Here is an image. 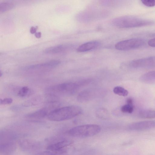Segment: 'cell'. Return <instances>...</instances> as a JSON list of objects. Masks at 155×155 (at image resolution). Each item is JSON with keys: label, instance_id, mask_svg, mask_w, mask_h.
Segmentation results:
<instances>
[{"label": "cell", "instance_id": "cell-3", "mask_svg": "<svg viewBox=\"0 0 155 155\" xmlns=\"http://www.w3.org/2000/svg\"><path fill=\"white\" fill-rule=\"evenodd\" d=\"M101 127L95 124H87L74 127L68 132V134L78 138H86L95 135L100 132Z\"/></svg>", "mask_w": 155, "mask_h": 155}, {"label": "cell", "instance_id": "cell-12", "mask_svg": "<svg viewBox=\"0 0 155 155\" xmlns=\"http://www.w3.org/2000/svg\"><path fill=\"white\" fill-rule=\"evenodd\" d=\"M73 143L71 140H64L56 141L50 143L47 147V150L59 151L63 150L64 148L68 146Z\"/></svg>", "mask_w": 155, "mask_h": 155}, {"label": "cell", "instance_id": "cell-19", "mask_svg": "<svg viewBox=\"0 0 155 155\" xmlns=\"http://www.w3.org/2000/svg\"><path fill=\"white\" fill-rule=\"evenodd\" d=\"M113 91L115 94L124 97L127 96L129 94V92L127 90L119 86L114 87Z\"/></svg>", "mask_w": 155, "mask_h": 155}, {"label": "cell", "instance_id": "cell-31", "mask_svg": "<svg viewBox=\"0 0 155 155\" xmlns=\"http://www.w3.org/2000/svg\"></svg>", "mask_w": 155, "mask_h": 155}, {"label": "cell", "instance_id": "cell-9", "mask_svg": "<svg viewBox=\"0 0 155 155\" xmlns=\"http://www.w3.org/2000/svg\"><path fill=\"white\" fill-rule=\"evenodd\" d=\"M60 63L58 60H53L43 63L32 65L25 68L27 70L49 69L58 66Z\"/></svg>", "mask_w": 155, "mask_h": 155}, {"label": "cell", "instance_id": "cell-6", "mask_svg": "<svg viewBox=\"0 0 155 155\" xmlns=\"http://www.w3.org/2000/svg\"><path fill=\"white\" fill-rule=\"evenodd\" d=\"M104 91L101 89L90 88L81 92L77 97L78 101L80 102L84 103L94 98L103 96Z\"/></svg>", "mask_w": 155, "mask_h": 155}, {"label": "cell", "instance_id": "cell-24", "mask_svg": "<svg viewBox=\"0 0 155 155\" xmlns=\"http://www.w3.org/2000/svg\"><path fill=\"white\" fill-rule=\"evenodd\" d=\"M142 3L148 7H153L155 6V0H142Z\"/></svg>", "mask_w": 155, "mask_h": 155}, {"label": "cell", "instance_id": "cell-28", "mask_svg": "<svg viewBox=\"0 0 155 155\" xmlns=\"http://www.w3.org/2000/svg\"><path fill=\"white\" fill-rule=\"evenodd\" d=\"M127 103L128 104H133V100L131 98H128L127 100Z\"/></svg>", "mask_w": 155, "mask_h": 155}, {"label": "cell", "instance_id": "cell-20", "mask_svg": "<svg viewBox=\"0 0 155 155\" xmlns=\"http://www.w3.org/2000/svg\"><path fill=\"white\" fill-rule=\"evenodd\" d=\"M31 93V89L27 86H23L19 89L18 93V96L24 97L28 96Z\"/></svg>", "mask_w": 155, "mask_h": 155}, {"label": "cell", "instance_id": "cell-27", "mask_svg": "<svg viewBox=\"0 0 155 155\" xmlns=\"http://www.w3.org/2000/svg\"><path fill=\"white\" fill-rule=\"evenodd\" d=\"M37 28L34 27H31L30 29V32L31 34H33L36 32Z\"/></svg>", "mask_w": 155, "mask_h": 155}, {"label": "cell", "instance_id": "cell-23", "mask_svg": "<svg viewBox=\"0 0 155 155\" xmlns=\"http://www.w3.org/2000/svg\"><path fill=\"white\" fill-rule=\"evenodd\" d=\"M134 109L133 104H127L122 106L121 108V111L123 113H132Z\"/></svg>", "mask_w": 155, "mask_h": 155}, {"label": "cell", "instance_id": "cell-4", "mask_svg": "<svg viewBox=\"0 0 155 155\" xmlns=\"http://www.w3.org/2000/svg\"><path fill=\"white\" fill-rule=\"evenodd\" d=\"M80 86L78 83L66 82L48 87L45 91L48 95L57 96L69 95L74 93Z\"/></svg>", "mask_w": 155, "mask_h": 155}, {"label": "cell", "instance_id": "cell-29", "mask_svg": "<svg viewBox=\"0 0 155 155\" xmlns=\"http://www.w3.org/2000/svg\"><path fill=\"white\" fill-rule=\"evenodd\" d=\"M35 36L37 38H39L41 37V33L40 32H38L35 33Z\"/></svg>", "mask_w": 155, "mask_h": 155}, {"label": "cell", "instance_id": "cell-22", "mask_svg": "<svg viewBox=\"0 0 155 155\" xmlns=\"http://www.w3.org/2000/svg\"><path fill=\"white\" fill-rule=\"evenodd\" d=\"M96 115L98 117L102 119H106L108 117L109 114L108 111L105 109L101 108L98 109L96 111Z\"/></svg>", "mask_w": 155, "mask_h": 155}, {"label": "cell", "instance_id": "cell-11", "mask_svg": "<svg viewBox=\"0 0 155 155\" xmlns=\"http://www.w3.org/2000/svg\"><path fill=\"white\" fill-rule=\"evenodd\" d=\"M72 48V45L70 44L60 45L48 48L43 51V52L47 54H57L68 51Z\"/></svg>", "mask_w": 155, "mask_h": 155}, {"label": "cell", "instance_id": "cell-14", "mask_svg": "<svg viewBox=\"0 0 155 155\" xmlns=\"http://www.w3.org/2000/svg\"><path fill=\"white\" fill-rule=\"evenodd\" d=\"M100 43L96 41H93L85 43L79 46L77 51L79 53L84 52L94 49L100 45Z\"/></svg>", "mask_w": 155, "mask_h": 155}, {"label": "cell", "instance_id": "cell-16", "mask_svg": "<svg viewBox=\"0 0 155 155\" xmlns=\"http://www.w3.org/2000/svg\"><path fill=\"white\" fill-rule=\"evenodd\" d=\"M140 79L141 82L145 83H155V71L144 74L140 77Z\"/></svg>", "mask_w": 155, "mask_h": 155}, {"label": "cell", "instance_id": "cell-5", "mask_svg": "<svg viewBox=\"0 0 155 155\" xmlns=\"http://www.w3.org/2000/svg\"><path fill=\"white\" fill-rule=\"evenodd\" d=\"M145 41L139 38H134L122 40L117 43L115 48L120 51H128L141 48L145 45Z\"/></svg>", "mask_w": 155, "mask_h": 155}, {"label": "cell", "instance_id": "cell-15", "mask_svg": "<svg viewBox=\"0 0 155 155\" xmlns=\"http://www.w3.org/2000/svg\"><path fill=\"white\" fill-rule=\"evenodd\" d=\"M50 110L46 107L33 112L25 115L26 117L30 118L41 119L47 117Z\"/></svg>", "mask_w": 155, "mask_h": 155}, {"label": "cell", "instance_id": "cell-10", "mask_svg": "<svg viewBox=\"0 0 155 155\" xmlns=\"http://www.w3.org/2000/svg\"><path fill=\"white\" fill-rule=\"evenodd\" d=\"M18 143L22 149L26 151L37 149L40 146L39 142L28 139H20L18 140Z\"/></svg>", "mask_w": 155, "mask_h": 155}, {"label": "cell", "instance_id": "cell-7", "mask_svg": "<svg viewBox=\"0 0 155 155\" xmlns=\"http://www.w3.org/2000/svg\"><path fill=\"white\" fill-rule=\"evenodd\" d=\"M130 67L134 69L155 68V56L135 59L130 61Z\"/></svg>", "mask_w": 155, "mask_h": 155}, {"label": "cell", "instance_id": "cell-25", "mask_svg": "<svg viewBox=\"0 0 155 155\" xmlns=\"http://www.w3.org/2000/svg\"><path fill=\"white\" fill-rule=\"evenodd\" d=\"M13 102V99L11 98H6L1 99L0 104L6 105L11 104Z\"/></svg>", "mask_w": 155, "mask_h": 155}, {"label": "cell", "instance_id": "cell-17", "mask_svg": "<svg viewBox=\"0 0 155 155\" xmlns=\"http://www.w3.org/2000/svg\"><path fill=\"white\" fill-rule=\"evenodd\" d=\"M140 118L144 119L155 118V110H143L138 114Z\"/></svg>", "mask_w": 155, "mask_h": 155}, {"label": "cell", "instance_id": "cell-18", "mask_svg": "<svg viewBox=\"0 0 155 155\" xmlns=\"http://www.w3.org/2000/svg\"><path fill=\"white\" fill-rule=\"evenodd\" d=\"M14 4L9 2H3L0 3V12H3L13 8Z\"/></svg>", "mask_w": 155, "mask_h": 155}, {"label": "cell", "instance_id": "cell-26", "mask_svg": "<svg viewBox=\"0 0 155 155\" xmlns=\"http://www.w3.org/2000/svg\"><path fill=\"white\" fill-rule=\"evenodd\" d=\"M147 43L150 46L155 47V38L149 40Z\"/></svg>", "mask_w": 155, "mask_h": 155}, {"label": "cell", "instance_id": "cell-13", "mask_svg": "<svg viewBox=\"0 0 155 155\" xmlns=\"http://www.w3.org/2000/svg\"><path fill=\"white\" fill-rule=\"evenodd\" d=\"M16 149V145L12 142H4L0 146V152L2 155H11Z\"/></svg>", "mask_w": 155, "mask_h": 155}, {"label": "cell", "instance_id": "cell-1", "mask_svg": "<svg viewBox=\"0 0 155 155\" xmlns=\"http://www.w3.org/2000/svg\"><path fill=\"white\" fill-rule=\"evenodd\" d=\"M82 110L78 106L71 105L56 108L50 112L47 116L48 120L60 121L72 118L80 114Z\"/></svg>", "mask_w": 155, "mask_h": 155}, {"label": "cell", "instance_id": "cell-2", "mask_svg": "<svg viewBox=\"0 0 155 155\" xmlns=\"http://www.w3.org/2000/svg\"><path fill=\"white\" fill-rule=\"evenodd\" d=\"M113 25L120 28H130L150 26L154 22L151 20L144 19L131 15L120 16L112 21Z\"/></svg>", "mask_w": 155, "mask_h": 155}, {"label": "cell", "instance_id": "cell-30", "mask_svg": "<svg viewBox=\"0 0 155 155\" xmlns=\"http://www.w3.org/2000/svg\"><path fill=\"white\" fill-rule=\"evenodd\" d=\"M2 73L1 72L0 74V77H2Z\"/></svg>", "mask_w": 155, "mask_h": 155}, {"label": "cell", "instance_id": "cell-21", "mask_svg": "<svg viewBox=\"0 0 155 155\" xmlns=\"http://www.w3.org/2000/svg\"><path fill=\"white\" fill-rule=\"evenodd\" d=\"M65 152V149L60 151L47 150L38 152L36 153L35 155H57L62 153Z\"/></svg>", "mask_w": 155, "mask_h": 155}, {"label": "cell", "instance_id": "cell-8", "mask_svg": "<svg viewBox=\"0 0 155 155\" xmlns=\"http://www.w3.org/2000/svg\"><path fill=\"white\" fill-rule=\"evenodd\" d=\"M155 127V121H144L134 122L128 125L127 129L133 131H143Z\"/></svg>", "mask_w": 155, "mask_h": 155}]
</instances>
